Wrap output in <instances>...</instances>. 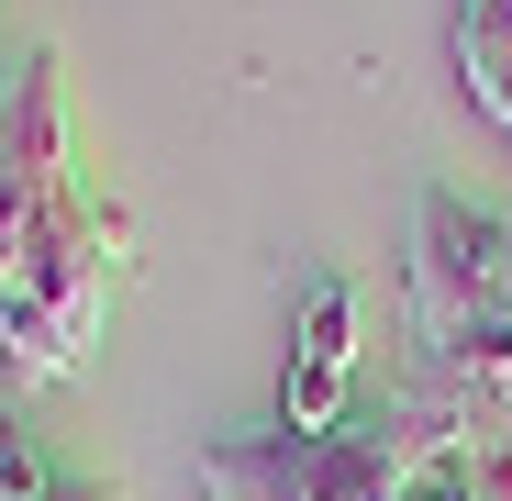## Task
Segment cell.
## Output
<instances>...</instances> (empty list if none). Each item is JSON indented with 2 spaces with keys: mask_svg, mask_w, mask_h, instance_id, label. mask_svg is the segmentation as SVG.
Segmentation results:
<instances>
[{
  "mask_svg": "<svg viewBox=\"0 0 512 501\" xmlns=\"http://www.w3.org/2000/svg\"><path fill=\"white\" fill-rule=\"evenodd\" d=\"M123 268V212H101L67 167V90L56 56H23L0 78V357L23 390L90 357Z\"/></svg>",
  "mask_w": 512,
  "mask_h": 501,
  "instance_id": "obj_1",
  "label": "cell"
},
{
  "mask_svg": "<svg viewBox=\"0 0 512 501\" xmlns=\"http://www.w3.org/2000/svg\"><path fill=\"white\" fill-rule=\"evenodd\" d=\"M379 424L401 457L512 446V212L412 201V368Z\"/></svg>",
  "mask_w": 512,
  "mask_h": 501,
  "instance_id": "obj_2",
  "label": "cell"
},
{
  "mask_svg": "<svg viewBox=\"0 0 512 501\" xmlns=\"http://www.w3.org/2000/svg\"><path fill=\"white\" fill-rule=\"evenodd\" d=\"M212 479L256 501H401V446L390 424H334V435H245L201 457Z\"/></svg>",
  "mask_w": 512,
  "mask_h": 501,
  "instance_id": "obj_3",
  "label": "cell"
},
{
  "mask_svg": "<svg viewBox=\"0 0 512 501\" xmlns=\"http://www.w3.org/2000/svg\"><path fill=\"white\" fill-rule=\"evenodd\" d=\"M357 390V279L312 268L290 312V368H279V435H334Z\"/></svg>",
  "mask_w": 512,
  "mask_h": 501,
  "instance_id": "obj_4",
  "label": "cell"
},
{
  "mask_svg": "<svg viewBox=\"0 0 512 501\" xmlns=\"http://www.w3.org/2000/svg\"><path fill=\"white\" fill-rule=\"evenodd\" d=\"M457 78H468V101L512 134V0H457Z\"/></svg>",
  "mask_w": 512,
  "mask_h": 501,
  "instance_id": "obj_5",
  "label": "cell"
},
{
  "mask_svg": "<svg viewBox=\"0 0 512 501\" xmlns=\"http://www.w3.org/2000/svg\"><path fill=\"white\" fill-rule=\"evenodd\" d=\"M468 501H512V446H468Z\"/></svg>",
  "mask_w": 512,
  "mask_h": 501,
  "instance_id": "obj_6",
  "label": "cell"
},
{
  "mask_svg": "<svg viewBox=\"0 0 512 501\" xmlns=\"http://www.w3.org/2000/svg\"><path fill=\"white\" fill-rule=\"evenodd\" d=\"M201 490H212V501H256V490H234V479H212V468H201Z\"/></svg>",
  "mask_w": 512,
  "mask_h": 501,
  "instance_id": "obj_7",
  "label": "cell"
},
{
  "mask_svg": "<svg viewBox=\"0 0 512 501\" xmlns=\"http://www.w3.org/2000/svg\"><path fill=\"white\" fill-rule=\"evenodd\" d=\"M56 501H112V490H90V479H67V490H56Z\"/></svg>",
  "mask_w": 512,
  "mask_h": 501,
  "instance_id": "obj_8",
  "label": "cell"
}]
</instances>
